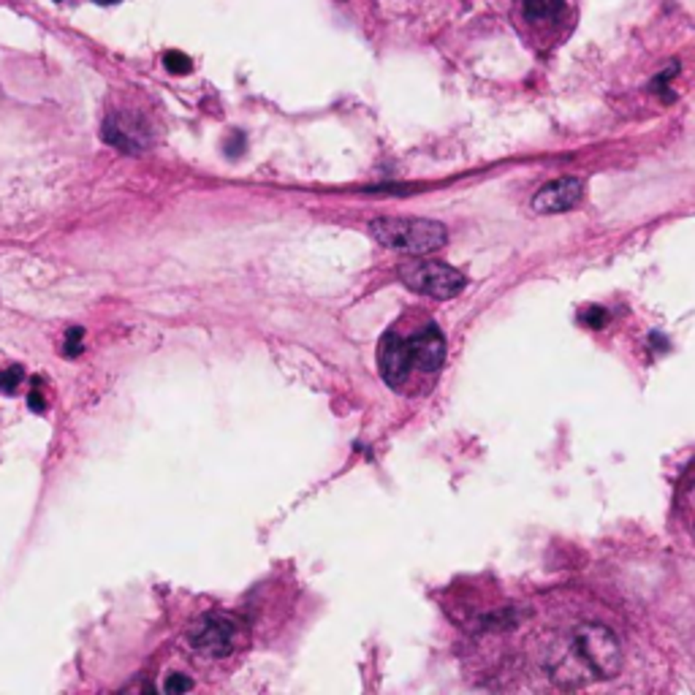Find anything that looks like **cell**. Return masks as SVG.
I'll return each mask as SVG.
<instances>
[{"label": "cell", "instance_id": "11", "mask_svg": "<svg viewBox=\"0 0 695 695\" xmlns=\"http://www.w3.org/2000/svg\"><path fill=\"white\" fill-rule=\"evenodd\" d=\"M82 348H84V332H82V326H71L65 334V343H63V356L74 359L82 353Z\"/></svg>", "mask_w": 695, "mask_h": 695}, {"label": "cell", "instance_id": "12", "mask_svg": "<svg viewBox=\"0 0 695 695\" xmlns=\"http://www.w3.org/2000/svg\"><path fill=\"white\" fill-rule=\"evenodd\" d=\"M163 690H166V692H187V690H193V682H190L187 676H182V673H171V676L163 682Z\"/></svg>", "mask_w": 695, "mask_h": 695}, {"label": "cell", "instance_id": "3", "mask_svg": "<svg viewBox=\"0 0 695 695\" xmlns=\"http://www.w3.org/2000/svg\"><path fill=\"white\" fill-rule=\"evenodd\" d=\"M568 660L578 663L595 679H612L622 663L620 641L604 625H581L570 636Z\"/></svg>", "mask_w": 695, "mask_h": 695}, {"label": "cell", "instance_id": "2", "mask_svg": "<svg viewBox=\"0 0 695 695\" xmlns=\"http://www.w3.org/2000/svg\"><path fill=\"white\" fill-rule=\"evenodd\" d=\"M369 234L391 250H403L413 256L435 253L448 239L446 226L427 218H378L369 223Z\"/></svg>", "mask_w": 695, "mask_h": 695}, {"label": "cell", "instance_id": "1", "mask_svg": "<svg viewBox=\"0 0 695 695\" xmlns=\"http://www.w3.org/2000/svg\"><path fill=\"white\" fill-rule=\"evenodd\" d=\"M446 361V337L438 324L427 321L413 332H386L378 348V367L394 391H421L424 375L435 378Z\"/></svg>", "mask_w": 695, "mask_h": 695}, {"label": "cell", "instance_id": "9", "mask_svg": "<svg viewBox=\"0 0 695 695\" xmlns=\"http://www.w3.org/2000/svg\"><path fill=\"white\" fill-rule=\"evenodd\" d=\"M22 378H25V367L22 364H9L6 369H0V391L14 394L20 388Z\"/></svg>", "mask_w": 695, "mask_h": 695}, {"label": "cell", "instance_id": "4", "mask_svg": "<svg viewBox=\"0 0 695 695\" xmlns=\"http://www.w3.org/2000/svg\"><path fill=\"white\" fill-rule=\"evenodd\" d=\"M400 277L411 291L432 296V300H454L467 285L465 274L443 261H408L403 264Z\"/></svg>", "mask_w": 695, "mask_h": 695}, {"label": "cell", "instance_id": "7", "mask_svg": "<svg viewBox=\"0 0 695 695\" xmlns=\"http://www.w3.org/2000/svg\"><path fill=\"white\" fill-rule=\"evenodd\" d=\"M104 139H107V144H112L123 152L139 155L150 144V131L134 115H112L104 123Z\"/></svg>", "mask_w": 695, "mask_h": 695}, {"label": "cell", "instance_id": "13", "mask_svg": "<svg viewBox=\"0 0 695 695\" xmlns=\"http://www.w3.org/2000/svg\"><path fill=\"white\" fill-rule=\"evenodd\" d=\"M28 405H30V411H36V413H44L47 411V400H44V391L36 386L30 394H28Z\"/></svg>", "mask_w": 695, "mask_h": 695}, {"label": "cell", "instance_id": "10", "mask_svg": "<svg viewBox=\"0 0 695 695\" xmlns=\"http://www.w3.org/2000/svg\"><path fill=\"white\" fill-rule=\"evenodd\" d=\"M163 65H166L169 74H177V76L190 74V68H193L190 57L182 55V52H166V55H163Z\"/></svg>", "mask_w": 695, "mask_h": 695}, {"label": "cell", "instance_id": "6", "mask_svg": "<svg viewBox=\"0 0 695 695\" xmlns=\"http://www.w3.org/2000/svg\"><path fill=\"white\" fill-rule=\"evenodd\" d=\"M584 193V182L576 177H562L554 179L549 185H543L535 195H533V210L538 215H557V213H568L581 202Z\"/></svg>", "mask_w": 695, "mask_h": 695}, {"label": "cell", "instance_id": "15", "mask_svg": "<svg viewBox=\"0 0 695 695\" xmlns=\"http://www.w3.org/2000/svg\"><path fill=\"white\" fill-rule=\"evenodd\" d=\"M92 4H98V6H117V4H123V0H92Z\"/></svg>", "mask_w": 695, "mask_h": 695}, {"label": "cell", "instance_id": "8", "mask_svg": "<svg viewBox=\"0 0 695 695\" xmlns=\"http://www.w3.org/2000/svg\"><path fill=\"white\" fill-rule=\"evenodd\" d=\"M525 14L533 22H552L562 14L565 0H522Z\"/></svg>", "mask_w": 695, "mask_h": 695}, {"label": "cell", "instance_id": "5", "mask_svg": "<svg viewBox=\"0 0 695 695\" xmlns=\"http://www.w3.org/2000/svg\"><path fill=\"white\" fill-rule=\"evenodd\" d=\"M239 622L229 614H204L190 628V647L204 657H229L239 644Z\"/></svg>", "mask_w": 695, "mask_h": 695}, {"label": "cell", "instance_id": "14", "mask_svg": "<svg viewBox=\"0 0 695 695\" xmlns=\"http://www.w3.org/2000/svg\"><path fill=\"white\" fill-rule=\"evenodd\" d=\"M584 321H586V324H589L592 329H598V326H601V324L606 321V313H604V310H598V308H592V310H589V313L584 316Z\"/></svg>", "mask_w": 695, "mask_h": 695}]
</instances>
